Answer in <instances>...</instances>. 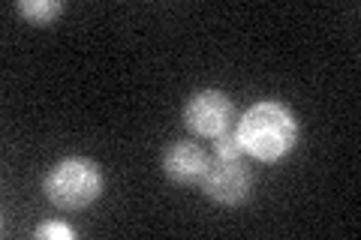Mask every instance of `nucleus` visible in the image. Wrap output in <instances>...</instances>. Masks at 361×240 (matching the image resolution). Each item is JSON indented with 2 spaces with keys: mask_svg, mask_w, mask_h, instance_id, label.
I'll list each match as a JSON object with an SVG mask.
<instances>
[{
  "mask_svg": "<svg viewBox=\"0 0 361 240\" xmlns=\"http://www.w3.org/2000/svg\"><path fill=\"white\" fill-rule=\"evenodd\" d=\"M235 132L244 153H250L259 163H277L298 144V120L280 102H256L235 123Z\"/></svg>",
  "mask_w": 361,
  "mask_h": 240,
  "instance_id": "f257e3e1",
  "label": "nucleus"
},
{
  "mask_svg": "<svg viewBox=\"0 0 361 240\" xmlns=\"http://www.w3.org/2000/svg\"><path fill=\"white\" fill-rule=\"evenodd\" d=\"M42 192L51 208L63 213L85 210L103 196V171H99L94 159H82V156L63 159L45 175Z\"/></svg>",
  "mask_w": 361,
  "mask_h": 240,
  "instance_id": "f03ea898",
  "label": "nucleus"
},
{
  "mask_svg": "<svg viewBox=\"0 0 361 240\" xmlns=\"http://www.w3.org/2000/svg\"><path fill=\"white\" fill-rule=\"evenodd\" d=\"M235 123V102L223 90H199L190 96L184 108V127L196 139H217L220 132L232 130Z\"/></svg>",
  "mask_w": 361,
  "mask_h": 240,
  "instance_id": "7ed1b4c3",
  "label": "nucleus"
},
{
  "mask_svg": "<svg viewBox=\"0 0 361 240\" xmlns=\"http://www.w3.org/2000/svg\"><path fill=\"white\" fill-rule=\"evenodd\" d=\"M199 187L211 201L226 204V208H238L250 198L253 175L241 159H214Z\"/></svg>",
  "mask_w": 361,
  "mask_h": 240,
  "instance_id": "20e7f679",
  "label": "nucleus"
},
{
  "mask_svg": "<svg viewBox=\"0 0 361 240\" xmlns=\"http://www.w3.org/2000/svg\"><path fill=\"white\" fill-rule=\"evenodd\" d=\"M211 165V159L196 141H175L166 147L163 153V171L166 177L178 187H199L205 171Z\"/></svg>",
  "mask_w": 361,
  "mask_h": 240,
  "instance_id": "39448f33",
  "label": "nucleus"
},
{
  "mask_svg": "<svg viewBox=\"0 0 361 240\" xmlns=\"http://www.w3.org/2000/svg\"><path fill=\"white\" fill-rule=\"evenodd\" d=\"M16 9L27 21H33V25H49L51 18H58L63 13L66 4H63V0H21Z\"/></svg>",
  "mask_w": 361,
  "mask_h": 240,
  "instance_id": "423d86ee",
  "label": "nucleus"
},
{
  "mask_svg": "<svg viewBox=\"0 0 361 240\" xmlns=\"http://www.w3.org/2000/svg\"><path fill=\"white\" fill-rule=\"evenodd\" d=\"M214 153H217V159H241L244 147L238 141V132H235V127L220 132L217 139H214Z\"/></svg>",
  "mask_w": 361,
  "mask_h": 240,
  "instance_id": "0eeeda50",
  "label": "nucleus"
},
{
  "mask_svg": "<svg viewBox=\"0 0 361 240\" xmlns=\"http://www.w3.org/2000/svg\"><path fill=\"white\" fill-rule=\"evenodd\" d=\"M33 234H37L39 240H73V237H75L73 228L63 225V222H45V225H39Z\"/></svg>",
  "mask_w": 361,
  "mask_h": 240,
  "instance_id": "6e6552de",
  "label": "nucleus"
}]
</instances>
